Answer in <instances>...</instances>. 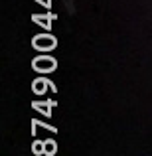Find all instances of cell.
I'll list each match as a JSON object with an SVG mask.
<instances>
[]
</instances>
